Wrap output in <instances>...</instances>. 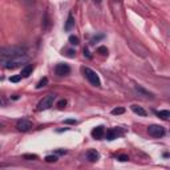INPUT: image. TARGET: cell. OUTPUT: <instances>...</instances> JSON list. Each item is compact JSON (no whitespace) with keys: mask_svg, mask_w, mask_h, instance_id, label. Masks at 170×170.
<instances>
[{"mask_svg":"<svg viewBox=\"0 0 170 170\" xmlns=\"http://www.w3.org/2000/svg\"><path fill=\"white\" fill-rule=\"evenodd\" d=\"M27 49L24 47H3L0 48V56L1 58H11L16 56L25 55Z\"/></svg>","mask_w":170,"mask_h":170,"instance_id":"obj_1","label":"cell"},{"mask_svg":"<svg viewBox=\"0 0 170 170\" xmlns=\"http://www.w3.org/2000/svg\"><path fill=\"white\" fill-rule=\"evenodd\" d=\"M27 61H28V56L27 55L16 56V57H11V58H1L3 65L7 69H15L19 65H21V64L27 63Z\"/></svg>","mask_w":170,"mask_h":170,"instance_id":"obj_2","label":"cell"},{"mask_svg":"<svg viewBox=\"0 0 170 170\" xmlns=\"http://www.w3.org/2000/svg\"><path fill=\"white\" fill-rule=\"evenodd\" d=\"M82 72H84L85 79H86L92 85H94V86H101L100 77H98V74L96 73L93 69H90V68H88V66H85V68L82 69Z\"/></svg>","mask_w":170,"mask_h":170,"instance_id":"obj_3","label":"cell"},{"mask_svg":"<svg viewBox=\"0 0 170 170\" xmlns=\"http://www.w3.org/2000/svg\"><path fill=\"white\" fill-rule=\"evenodd\" d=\"M56 96L55 94H47L37 105V110H47V109L52 108L53 106V101H55Z\"/></svg>","mask_w":170,"mask_h":170,"instance_id":"obj_4","label":"cell"},{"mask_svg":"<svg viewBox=\"0 0 170 170\" xmlns=\"http://www.w3.org/2000/svg\"><path fill=\"white\" fill-rule=\"evenodd\" d=\"M148 133H149V135H151V137L159 138L165 134V129H164V126H161V125H150V126L148 128Z\"/></svg>","mask_w":170,"mask_h":170,"instance_id":"obj_5","label":"cell"},{"mask_svg":"<svg viewBox=\"0 0 170 170\" xmlns=\"http://www.w3.org/2000/svg\"><path fill=\"white\" fill-rule=\"evenodd\" d=\"M55 72H56L57 76H66V74L71 73V66H69L68 64H65V63H60V64L56 65Z\"/></svg>","mask_w":170,"mask_h":170,"instance_id":"obj_6","label":"cell"},{"mask_svg":"<svg viewBox=\"0 0 170 170\" xmlns=\"http://www.w3.org/2000/svg\"><path fill=\"white\" fill-rule=\"evenodd\" d=\"M16 128H17V130H20V132H28V130H31L32 128V122L29 121V120H19L17 124H16Z\"/></svg>","mask_w":170,"mask_h":170,"instance_id":"obj_7","label":"cell"},{"mask_svg":"<svg viewBox=\"0 0 170 170\" xmlns=\"http://www.w3.org/2000/svg\"><path fill=\"white\" fill-rule=\"evenodd\" d=\"M98 158H100V154H98V151L96 150V149H89V150L86 151V159L88 161L96 162Z\"/></svg>","mask_w":170,"mask_h":170,"instance_id":"obj_8","label":"cell"},{"mask_svg":"<svg viewBox=\"0 0 170 170\" xmlns=\"http://www.w3.org/2000/svg\"><path fill=\"white\" fill-rule=\"evenodd\" d=\"M104 134H105V129H104V126H96L94 129L92 130V135L96 138V140H101V138L104 137Z\"/></svg>","mask_w":170,"mask_h":170,"instance_id":"obj_9","label":"cell"},{"mask_svg":"<svg viewBox=\"0 0 170 170\" xmlns=\"http://www.w3.org/2000/svg\"><path fill=\"white\" fill-rule=\"evenodd\" d=\"M130 109H132V110H133V112H134V113H135V114H138V116H141V117H145V116H146V114H148V113H146V110H145V109H143V108H142V106H138V105H134V104H133V105H132V106H130Z\"/></svg>","mask_w":170,"mask_h":170,"instance_id":"obj_10","label":"cell"},{"mask_svg":"<svg viewBox=\"0 0 170 170\" xmlns=\"http://www.w3.org/2000/svg\"><path fill=\"white\" fill-rule=\"evenodd\" d=\"M32 72H33V65L28 64V65H25L23 69H21L20 76H21V77H29V76L32 74Z\"/></svg>","mask_w":170,"mask_h":170,"instance_id":"obj_11","label":"cell"},{"mask_svg":"<svg viewBox=\"0 0 170 170\" xmlns=\"http://www.w3.org/2000/svg\"><path fill=\"white\" fill-rule=\"evenodd\" d=\"M134 89L137 90L138 93H140L141 96H145V97H153V93L151 92H149V90H146L145 88H142L141 85H135L134 86Z\"/></svg>","mask_w":170,"mask_h":170,"instance_id":"obj_12","label":"cell"},{"mask_svg":"<svg viewBox=\"0 0 170 170\" xmlns=\"http://www.w3.org/2000/svg\"><path fill=\"white\" fill-rule=\"evenodd\" d=\"M73 25H74L73 15H72V13H69L68 19H66V21H65V25H64V28H65V31H71V29L73 28Z\"/></svg>","mask_w":170,"mask_h":170,"instance_id":"obj_13","label":"cell"},{"mask_svg":"<svg viewBox=\"0 0 170 170\" xmlns=\"http://www.w3.org/2000/svg\"><path fill=\"white\" fill-rule=\"evenodd\" d=\"M117 135H118V133H117L116 129H109L108 132H106V138H108L109 141H113L114 138H117Z\"/></svg>","mask_w":170,"mask_h":170,"instance_id":"obj_14","label":"cell"},{"mask_svg":"<svg viewBox=\"0 0 170 170\" xmlns=\"http://www.w3.org/2000/svg\"><path fill=\"white\" fill-rule=\"evenodd\" d=\"M156 114L161 120H169V117H170V112L169 110H158V112H156Z\"/></svg>","mask_w":170,"mask_h":170,"instance_id":"obj_15","label":"cell"},{"mask_svg":"<svg viewBox=\"0 0 170 170\" xmlns=\"http://www.w3.org/2000/svg\"><path fill=\"white\" fill-rule=\"evenodd\" d=\"M47 84H48V79H47V77H44V79H41L39 82H37L36 88H37V89H41V88H44Z\"/></svg>","mask_w":170,"mask_h":170,"instance_id":"obj_16","label":"cell"},{"mask_svg":"<svg viewBox=\"0 0 170 170\" xmlns=\"http://www.w3.org/2000/svg\"><path fill=\"white\" fill-rule=\"evenodd\" d=\"M122 113H125L124 108H114L113 110H112V114H113V116H118V114H122Z\"/></svg>","mask_w":170,"mask_h":170,"instance_id":"obj_17","label":"cell"},{"mask_svg":"<svg viewBox=\"0 0 170 170\" xmlns=\"http://www.w3.org/2000/svg\"><path fill=\"white\" fill-rule=\"evenodd\" d=\"M57 156H47L45 157V162H48V164H52V162H56L57 161Z\"/></svg>","mask_w":170,"mask_h":170,"instance_id":"obj_18","label":"cell"},{"mask_svg":"<svg viewBox=\"0 0 170 170\" xmlns=\"http://www.w3.org/2000/svg\"><path fill=\"white\" fill-rule=\"evenodd\" d=\"M69 42L72 45H79V37L76 36H69Z\"/></svg>","mask_w":170,"mask_h":170,"instance_id":"obj_19","label":"cell"},{"mask_svg":"<svg viewBox=\"0 0 170 170\" xmlns=\"http://www.w3.org/2000/svg\"><path fill=\"white\" fill-rule=\"evenodd\" d=\"M97 52H98V53H101L102 56H108V49H106L105 47H100V48L97 49Z\"/></svg>","mask_w":170,"mask_h":170,"instance_id":"obj_20","label":"cell"},{"mask_svg":"<svg viewBox=\"0 0 170 170\" xmlns=\"http://www.w3.org/2000/svg\"><path fill=\"white\" fill-rule=\"evenodd\" d=\"M65 105H66V100H60L57 102V108L58 109H64V108H65Z\"/></svg>","mask_w":170,"mask_h":170,"instance_id":"obj_21","label":"cell"},{"mask_svg":"<svg viewBox=\"0 0 170 170\" xmlns=\"http://www.w3.org/2000/svg\"><path fill=\"white\" fill-rule=\"evenodd\" d=\"M9 80H11V82H19L21 80V76L20 74H17V76H12Z\"/></svg>","mask_w":170,"mask_h":170,"instance_id":"obj_22","label":"cell"},{"mask_svg":"<svg viewBox=\"0 0 170 170\" xmlns=\"http://www.w3.org/2000/svg\"><path fill=\"white\" fill-rule=\"evenodd\" d=\"M44 29H48V27H49V19H48V13H45V19H44Z\"/></svg>","mask_w":170,"mask_h":170,"instance_id":"obj_23","label":"cell"},{"mask_svg":"<svg viewBox=\"0 0 170 170\" xmlns=\"http://www.w3.org/2000/svg\"><path fill=\"white\" fill-rule=\"evenodd\" d=\"M24 158H27V159H36L37 156H36V154H25Z\"/></svg>","mask_w":170,"mask_h":170,"instance_id":"obj_24","label":"cell"},{"mask_svg":"<svg viewBox=\"0 0 170 170\" xmlns=\"http://www.w3.org/2000/svg\"><path fill=\"white\" fill-rule=\"evenodd\" d=\"M118 159H120L121 162H125V161H128V159H129V157L125 156V154H122V156H120V157H118Z\"/></svg>","mask_w":170,"mask_h":170,"instance_id":"obj_25","label":"cell"},{"mask_svg":"<svg viewBox=\"0 0 170 170\" xmlns=\"http://www.w3.org/2000/svg\"><path fill=\"white\" fill-rule=\"evenodd\" d=\"M64 124H77V121L76 120H73V118H69V120H65V121H64Z\"/></svg>","mask_w":170,"mask_h":170,"instance_id":"obj_26","label":"cell"},{"mask_svg":"<svg viewBox=\"0 0 170 170\" xmlns=\"http://www.w3.org/2000/svg\"><path fill=\"white\" fill-rule=\"evenodd\" d=\"M68 56H69V57H73L74 52H73V50H68Z\"/></svg>","mask_w":170,"mask_h":170,"instance_id":"obj_27","label":"cell"},{"mask_svg":"<svg viewBox=\"0 0 170 170\" xmlns=\"http://www.w3.org/2000/svg\"><path fill=\"white\" fill-rule=\"evenodd\" d=\"M57 154H65V150H61V149H58V150H57Z\"/></svg>","mask_w":170,"mask_h":170,"instance_id":"obj_28","label":"cell"},{"mask_svg":"<svg viewBox=\"0 0 170 170\" xmlns=\"http://www.w3.org/2000/svg\"><path fill=\"white\" fill-rule=\"evenodd\" d=\"M93 1H94V3H96V4H100V3H101V1H102V0H93Z\"/></svg>","mask_w":170,"mask_h":170,"instance_id":"obj_29","label":"cell"},{"mask_svg":"<svg viewBox=\"0 0 170 170\" xmlns=\"http://www.w3.org/2000/svg\"><path fill=\"white\" fill-rule=\"evenodd\" d=\"M113 1H116V3H121V0H113Z\"/></svg>","mask_w":170,"mask_h":170,"instance_id":"obj_30","label":"cell"}]
</instances>
